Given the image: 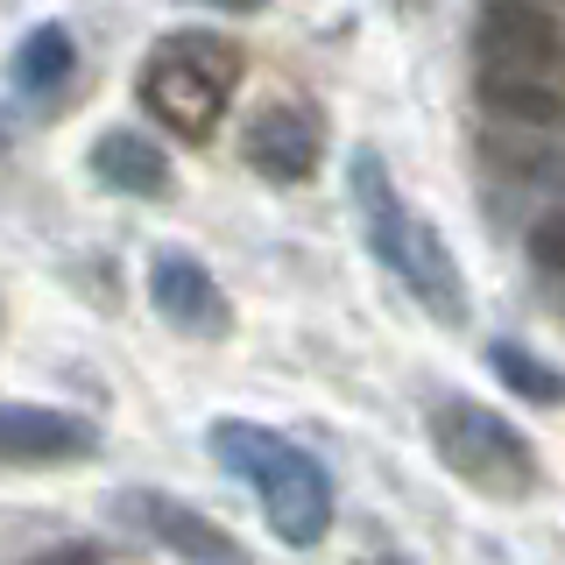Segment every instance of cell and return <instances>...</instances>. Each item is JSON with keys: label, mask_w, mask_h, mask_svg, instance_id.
Returning <instances> with one entry per match:
<instances>
[{"label": "cell", "mask_w": 565, "mask_h": 565, "mask_svg": "<svg viewBox=\"0 0 565 565\" xmlns=\"http://www.w3.org/2000/svg\"><path fill=\"white\" fill-rule=\"evenodd\" d=\"M205 452L220 459L234 481L255 488L262 516L290 552H311L332 530V473L318 467V452H305L297 438H282L276 424L255 417H212L205 424Z\"/></svg>", "instance_id": "3957f363"}, {"label": "cell", "mask_w": 565, "mask_h": 565, "mask_svg": "<svg viewBox=\"0 0 565 565\" xmlns=\"http://www.w3.org/2000/svg\"><path fill=\"white\" fill-rule=\"evenodd\" d=\"M523 247H530V269L552 276L558 290H565V205L537 212V220H530V234H523Z\"/></svg>", "instance_id": "4fadbf2b"}, {"label": "cell", "mask_w": 565, "mask_h": 565, "mask_svg": "<svg viewBox=\"0 0 565 565\" xmlns=\"http://www.w3.org/2000/svg\"><path fill=\"white\" fill-rule=\"evenodd\" d=\"M99 452V424L71 417V411H43V403H8L0 411V459L14 473L29 467H85Z\"/></svg>", "instance_id": "30bf717a"}, {"label": "cell", "mask_w": 565, "mask_h": 565, "mask_svg": "<svg viewBox=\"0 0 565 565\" xmlns=\"http://www.w3.org/2000/svg\"><path fill=\"white\" fill-rule=\"evenodd\" d=\"M424 438H431L438 467L452 481H467L473 494H494V502H523L544 481L530 431L509 424L502 411H488V403H473V396H438L424 411Z\"/></svg>", "instance_id": "5b68a950"}, {"label": "cell", "mask_w": 565, "mask_h": 565, "mask_svg": "<svg viewBox=\"0 0 565 565\" xmlns=\"http://www.w3.org/2000/svg\"><path fill=\"white\" fill-rule=\"evenodd\" d=\"M99 552L93 544H50V552H35V558H22V565H93Z\"/></svg>", "instance_id": "5bb4252c"}, {"label": "cell", "mask_w": 565, "mask_h": 565, "mask_svg": "<svg viewBox=\"0 0 565 565\" xmlns=\"http://www.w3.org/2000/svg\"><path fill=\"white\" fill-rule=\"evenodd\" d=\"M241 163L262 184H311L326 163V114L311 99H269L241 128Z\"/></svg>", "instance_id": "52a82bcc"}, {"label": "cell", "mask_w": 565, "mask_h": 565, "mask_svg": "<svg viewBox=\"0 0 565 565\" xmlns=\"http://www.w3.org/2000/svg\"><path fill=\"white\" fill-rule=\"evenodd\" d=\"M149 305L170 332H184V340H226V332H234L226 290L212 282V269L199 255H184V247H163V255L149 262Z\"/></svg>", "instance_id": "ba28073f"}, {"label": "cell", "mask_w": 565, "mask_h": 565, "mask_svg": "<svg viewBox=\"0 0 565 565\" xmlns=\"http://www.w3.org/2000/svg\"><path fill=\"white\" fill-rule=\"evenodd\" d=\"M106 509H114V523H128L135 537H149L156 552H170L177 565H255L234 530L212 523L199 502H184V494H170V488H120Z\"/></svg>", "instance_id": "8992f818"}, {"label": "cell", "mask_w": 565, "mask_h": 565, "mask_svg": "<svg viewBox=\"0 0 565 565\" xmlns=\"http://www.w3.org/2000/svg\"><path fill=\"white\" fill-rule=\"evenodd\" d=\"M473 93L509 128L565 120V22L544 0H488L473 22Z\"/></svg>", "instance_id": "7a4b0ae2"}, {"label": "cell", "mask_w": 565, "mask_h": 565, "mask_svg": "<svg viewBox=\"0 0 565 565\" xmlns=\"http://www.w3.org/2000/svg\"><path fill=\"white\" fill-rule=\"evenodd\" d=\"M241 85V50L212 29H177L141 57L135 71V106L156 120L170 141H212L226 120V99Z\"/></svg>", "instance_id": "277c9868"}, {"label": "cell", "mask_w": 565, "mask_h": 565, "mask_svg": "<svg viewBox=\"0 0 565 565\" xmlns=\"http://www.w3.org/2000/svg\"><path fill=\"white\" fill-rule=\"evenodd\" d=\"M347 191H353V220H361V234H367V255L411 290V305L431 318V326L459 332L473 318L467 269H459V255L446 247V234L396 191V170L382 163V149L361 141V149L347 156Z\"/></svg>", "instance_id": "6da1fadb"}, {"label": "cell", "mask_w": 565, "mask_h": 565, "mask_svg": "<svg viewBox=\"0 0 565 565\" xmlns=\"http://www.w3.org/2000/svg\"><path fill=\"white\" fill-rule=\"evenodd\" d=\"M191 8H220V14H262L269 0H191Z\"/></svg>", "instance_id": "9a60e30c"}, {"label": "cell", "mask_w": 565, "mask_h": 565, "mask_svg": "<svg viewBox=\"0 0 565 565\" xmlns=\"http://www.w3.org/2000/svg\"><path fill=\"white\" fill-rule=\"evenodd\" d=\"M85 170L114 199H170V149L141 128H99L85 149Z\"/></svg>", "instance_id": "8fae6325"}, {"label": "cell", "mask_w": 565, "mask_h": 565, "mask_svg": "<svg viewBox=\"0 0 565 565\" xmlns=\"http://www.w3.org/2000/svg\"><path fill=\"white\" fill-rule=\"evenodd\" d=\"M71 85H78V35H71V22H35V29L14 35V50H8L14 120L50 114L57 99H71Z\"/></svg>", "instance_id": "9c48e42d"}, {"label": "cell", "mask_w": 565, "mask_h": 565, "mask_svg": "<svg viewBox=\"0 0 565 565\" xmlns=\"http://www.w3.org/2000/svg\"><path fill=\"white\" fill-rule=\"evenodd\" d=\"M558 305H565V290H558Z\"/></svg>", "instance_id": "2e32d148"}, {"label": "cell", "mask_w": 565, "mask_h": 565, "mask_svg": "<svg viewBox=\"0 0 565 565\" xmlns=\"http://www.w3.org/2000/svg\"><path fill=\"white\" fill-rule=\"evenodd\" d=\"M488 375L509 388V396L537 403V411H558L565 403V367L544 361L530 340H488Z\"/></svg>", "instance_id": "7c38bea8"}]
</instances>
